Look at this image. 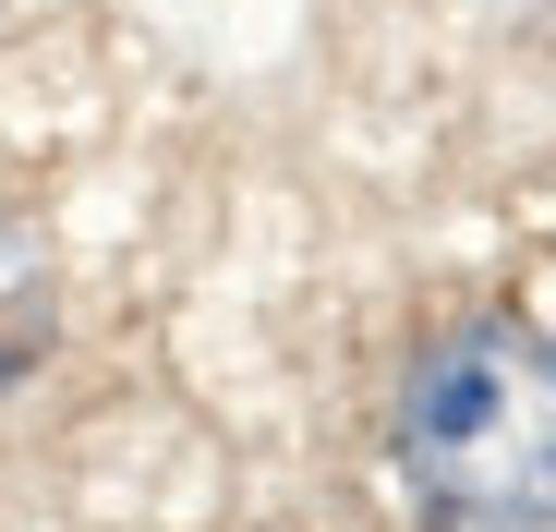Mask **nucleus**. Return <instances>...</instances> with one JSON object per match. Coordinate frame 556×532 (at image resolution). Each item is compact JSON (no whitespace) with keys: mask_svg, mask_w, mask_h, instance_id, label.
Returning a JSON list of instances; mask_svg holds the SVG:
<instances>
[{"mask_svg":"<svg viewBox=\"0 0 556 532\" xmlns=\"http://www.w3.org/2000/svg\"><path fill=\"white\" fill-rule=\"evenodd\" d=\"M400 484L435 532H556V339L544 327L472 315L400 376Z\"/></svg>","mask_w":556,"mask_h":532,"instance_id":"f257e3e1","label":"nucleus"}]
</instances>
